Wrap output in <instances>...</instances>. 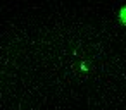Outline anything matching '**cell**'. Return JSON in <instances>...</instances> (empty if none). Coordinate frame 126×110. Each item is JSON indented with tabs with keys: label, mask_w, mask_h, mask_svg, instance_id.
Here are the masks:
<instances>
[{
	"label": "cell",
	"mask_w": 126,
	"mask_h": 110,
	"mask_svg": "<svg viewBox=\"0 0 126 110\" xmlns=\"http://www.w3.org/2000/svg\"><path fill=\"white\" fill-rule=\"evenodd\" d=\"M121 21L126 24V7H123V9H121Z\"/></svg>",
	"instance_id": "cell-1"
}]
</instances>
